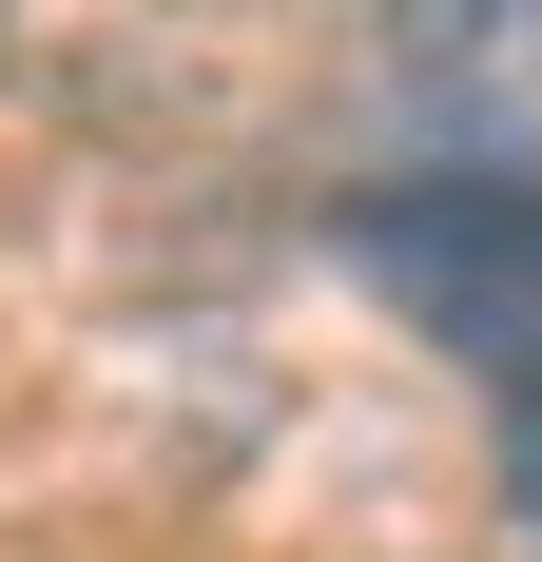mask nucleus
<instances>
[{"label": "nucleus", "instance_id": "obj_1", "mask_svg": "<svg viewBox=\"0 0 542 562\" xmlns=\"http://www.w3.org/2000/svg\"><path fill=\"white\" fill-rule=\"evenodd\" d=\"M349 252L387 272L407 330H445L485 389L542 407V194H523V175H407V194H349Z\"/></svg>", "mask_w": 542, "mask_h": 562}]
</instances>
